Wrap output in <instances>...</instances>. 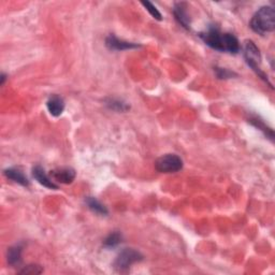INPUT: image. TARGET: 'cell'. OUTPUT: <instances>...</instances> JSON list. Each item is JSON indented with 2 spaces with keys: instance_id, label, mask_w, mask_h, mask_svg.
<instances>
[{
  "instance_id": "cell-14",
  "label": "cell",
  "mask_w": 275,
  "mask_h": 275,
  "mask_svg": "<svg viewBox=\"0 0 275 275\" xmlns=\"http://www.w3.org/2000/svg\"><path fill=\"white\" fill-rule=\"evenodd\" d=\"M123 236L120 234L118 231H113V232L110 233L106 239H104L103 245L106 247H115L117 246L120 242H122Z\"/></svg>"
},
{
  "instance_id": "cell-10",
  "label": "cell",
  "mask_w": 275,
  "mask_h": 275,
  "mask_svg": "<svg viewBox=\"0 0 275 275\" xmlns=\"http://www.w3.org/2000/svg\"><path fill=\"white\" fill-rule=\"evenodd\" d=\"M32 175H34V178L38 181V183L41 184L42 186L46 187V188H49V189H57L58 188V186L47 177L46 171H45V169H43L42 167L36 166V167L32 168Z\"/></svg>"
},
{
  "instance_id": "cell-17",
  "label": "cell",
  "mask_w": 275,
  "mask_h": 275,
  "mask_svg": "<svg viewBox=\"0 0 275 275\" xmlns=\"http://www.w3.org/2000/svg\"><path fill=\"white\" fill-rule=\"evenodd\" d=\"M214 71H215V74L218 79H224V80H227V79H231L233 78V76H236V73H234L233 71H230L229 69L226 68H219V67H215L214 68Z\"/></svg>"
},
{
  "instance_id": "cell-13",
  "label": "cell",
  "mask_w": 275,
  "mask_h": 275,
  "mask_svg": "<svg viewBox=\"0 0 275 275\" xmlns=\"http://www.w3.org/2000/svg\"><path fill=\"white\" fill-rule=\"evenodd\" d=\"M86 205L92 212H95L96 214H99V215H107V214H108L107 207L104 206L101 202H99L96 199V198H92V197L87 198Z\"/></svg>"
},
{
  "instance_id": "cell-16",
  "label": "cell",
  "mask_w": 275,
  "mask_h": 275,
  "mask_svg": "<svg viewBox=\"0 0 275 275\" xmlns=\"http://www.w3.org/2000/svg\"><path fill=\"white\" fill-rule=\"evenodd\" d=\"M141 3H142V5H144V8L146 9L147 12L150 13L154 19L157 20V21H161L162 20V16L160 14V12H159V11L157 10V8L153 3L148 2V1H142Z\"/></svg>"
},
{
  "instance_id": "cell-9",
  "label": "cell",
  "mask_w": 275,
  "mask_h": 275,
  "mask_svg": "<svg viewBox=\"0 0 275 275\" xmlns=\"http://www.w3.org/2000/svg\"><path fill=\"white\" fill-rule=\"evenodd\" d=\"M46 107L49 114L52 116L58 117L59 115H62L65 110V101L64 99L58 95H53L48 98L46 102Z\"/></svg>"
},
{
  "instance_id": "cell-19",
  "label": "cell",
  "mask_w": 275,
  "mask_h": 275,
  "mask_svg": "<svg viewBox=\"0 0 275 275\" xmlns=\"http://www.w3.org/2000/svg\"><path fill=\"white\" fill-rule=\"evenodd\" d=\"M42 271H43V269L40 266L30 265V266L25 267L23 270L20 271V273L21 274H40V273H42Z\"/></svg>"
},
{
  "instance_id": "cell-11",
  "label": "cell",
  "mask_w": 275,
  "mask_h": 275,
  "mask_svg": "<svg viewBox=\"0 0 275 275\" xmlns=\"http://www.w3.org/2000/svg\"><path fill=\"white\" fill-rule=\"evenodd\" d=\"M4 175L9 180H12L13 182L18 183L22 186H29V181L22 170L19 168H8L3 171Z\"/></svg>"
},
{
  "instance_id": "cell-4",
  "label": "cell",
  "mask_w": 275,
  "mask_h": 275,
  "mask_svg": "<svg viewBox=\"0 0 275 275\" xmlns=\"http://www.w3.org/2000/svg\"><path fill=\"white\" fill-rule=\"evenodd\" d=\"M155 168L160 173H175L182 170L183 160L175 154H167L157 159Z\"/></svg>"
},
{
  "instance_id": "cell-6",
  "label": "cell",
  "mask_w": 275,
  "mask_h": 275,
  "mask_svg": "<svg viewBox=\"0 0 275 275\" xmlns=\"http://www.w3.org/2000/svg\"><path fill=\"white\" fill-rule=\"evenodd\" d=\"M188 5L186 2H177L173 7V15L178 23L185 29H190V18L188 14Z\"/></svg>"
},
{
  "instance_id": "cell-3",
  "label": "cell",
  "mask_w": 275,
  "mask_h": 275,
  "mask_svg": "<svg viewBox=\"0 0 275 275\" xmlns=\"http://www.w3.org/2000/svg\"><path fill=\"white\" fill-rule=\"evenodd\" d=\"M243 55H244V58H245L246 64L249 65L250 67L255 71V72L258 74V76H259V78H261L263 81L267 82V83L272 87V84L268 80L267 74L260 69L261 54H260L259 48H258V46L255 45L254 41L246 40L244 42Z\"/></svg>"
},
{
  "instance_id": "cell-18",
  "label": "cell",
  "mask_w": 275,
  "mask_h": 275,
  "mask_svg": "<svg viewBox=\"0 0 275 275\" xmlns=\"http://www.w3.org/2000/svg\"><path fill=\"white\" fill-rule=\"evenodd\" d=\"M107 104L110 109L114 110V111L124 112V111H127V110L129 109V106H127V104L119 101V100H115V99H111V100H110Z\"/></svg>"
},
{
  "instance_id": "cell-5",
  "label": "cell",
  "mask_w": 275,
  "mask_h": 275,
  "mask_svg": "<svg viewBox=\"0 0 275 275\" xmlns=\"http://www.w3.org/2000/svg\"><path fill=\"white\" fill-rule=\"evenodd\" d=\"M142 258L143 256L138 251L134 249H125L118 254L114 262V267L118 271H126L136 262L141 261Z\"/></svg>"
},
{
  "instance_id": "cell-1",
  "label": "cell",
  "mask_w": 275,
  "mask_h": 275,
  "mask_svg": "<svg viewBox=\"0 0 275 275\" xmlns=\"http://www.w3.org/2000/svg\"><path fill=\"white\" fill-rule=\"evenodd\" d=\"M203 42L219 52L236 54L240 52V42L236 37L229 32H222L216 27H210L206 31L199 35Z\"/></svg>"
},
{
  "instance_id": "cell-2",
  "label": "cell",
  "mask_w": 275,
  "mask_h": 275,
  "mask_svg": "<svg viewBox=\"0 0 275 275\" xmlns=\"http://www.w3.org/2000/svg\"><path fill=\"white\" fill-rule=\"evenodd\" d=\"M251 28L259 35L272 32L275 28V10L271 5L261 7L252 15L250 23Z\"/></svg>"
},
{
  "instance_id": "cell-12",
  "label": "cell",
  "mask_w": 275,
  "mask_h": 275,
  "mask_svg": "<svg viewBox=\"0 0 275 275\" xmlns=\"http://www.w3.org/2000/svg\"><path fill=\"white\" fill-rule=\"evenodd\" d=\"M7 260L10 266L20 265L22 260V246L15 245L13 247H10L7 254Z\"/></svg>"
},
{
  "instance_id": "cell-8",
  "label": "cell",
  "mask_w": 275,
  "mask_h": 275,
  "mask_svg": "<svg viewBox=\"0 0 275 275\" xmlns=\"http://www.w3.org/2000/svg\"><path fill=\"white\" fill-rule=\"evenodd\" d=\"M106 46L109 49H112V51H125V49H131V48L140 47V46L137 45V43L120 40V39H118V38L115 37L114 35H110L107 38Z\"/></svg>"
},
{
  "instance_id": "cell-15",
  "label": "cell",
  "mask_w": 275,
  "mask_h": 275,
  "mask_svg": "<svg viewBox=\"0 0 275 275\" xmlns=\"http://www.w3.org/2000/svg\"><path fill=\"white\" fill-rule=\"evenodd\" d=\"M249 122H251L252 125L258 127V129H261L262 131H265V134L270 137V139H273V130L271 128L267 127V125L263 123L261 119H259L257 116H254V117H251Z\"/></svg>"
},
{
  "instance_id": "cell-20",
  "label": "cell",
  "mask_w": 275,
  "mask_h": 275,
  "mask_svg": "<svg viewBox=\"0 0 275 275\" xmlns=\"http://www.w3.org/2000/svg\"><path fill=\"white\" fill-rule=\"evenodd\" d=\"M5 79H7V75H5L4 73L1 74V82H0V84L3 85L4 84V82H5Z\"/></svg>"
},
{
  "instance_id": "cell-7",
  "label": "cell",
  "mask_w": 275,
  "mask_h": 275,
  "mask_svg": "<svg viewBox=\"0 0 275 275\" xmlns=\"http://www.w3.org/2000/svg\"><path fill=\"white\" fill-rule=\"evenodd\" d=\"M53 180L62 184H71L75 179V171L72 168H58L51 171Z\"/></svg>"
}]
</instances>
